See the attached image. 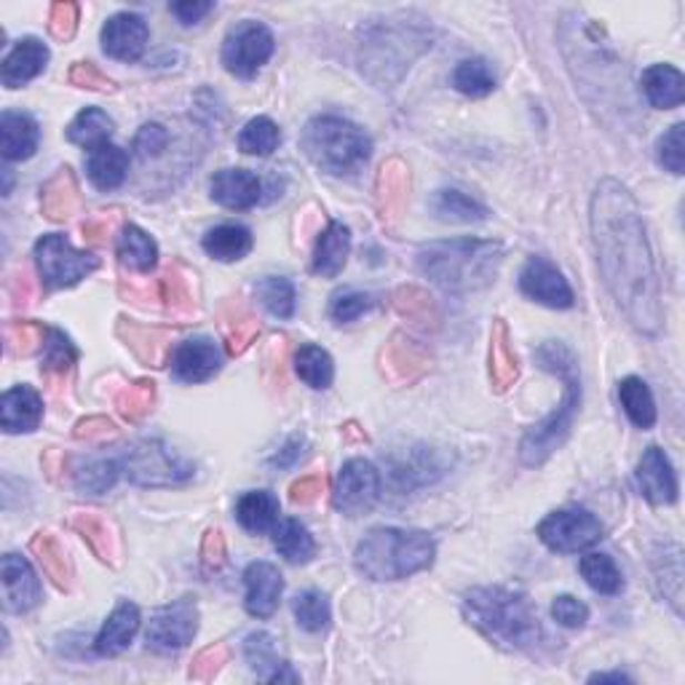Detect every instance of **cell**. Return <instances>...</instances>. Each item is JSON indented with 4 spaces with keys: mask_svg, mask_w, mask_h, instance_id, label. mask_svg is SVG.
I'll return each mask as SVG.
<instances>
[{
    "mask_svg": "<svg viewBox=\"0 0 685 685\" xmlns=\"http://www.w3.org/2000/svg\"><path fill=\"white\" fill-rule=\"evenodd\" d=\"M436 544L426 531L375 527L359 541L354 567L370 582H400L434 565Z\"/></svg>",
    "mask_w": 685,
    "mask_h": 685,
    "instance_id": "4",
    "label": "cell"
},
{
    "mask_svg": "<svg viewBox=\"0 0 685 685\" xmlns=\"http://www.w3.org/2000/svg\"><path fill=\"white\" fill-rule=\"evenodd\" d=\"M43 421V400L32 386H14L0 400V426L9 434H30Z\"/></svg>",
    "mask_w": 685,
    "mask_h": 685,
    "instance_id": "20",
    "label": "cell"
},
{
    "mask_svg": "<svg viewBox=\"0 0 685 685\" xmlns=\"http://www.w3.org/2000/svg\"><path fill=\"white\" fill-rule=\"evenodd\" d=\"M279 498L269 491H250L236 501V520L252 536H263V533H273L279 525Z\"/></svg>",
    "mask_w": 685,
    "mask_h": 685,
    "instance_id": "27",
    "label": "cell"
},
{
    "mask_svg": "<svg viewBox=\"0 0 685 685\" xmlns=\"http://www.w3.org/2000/svg\"><path fill=\"white\" fill-rule=\"evenodd\" d=\"M578 571H582L584 582L595 592H600V595H618V592L624 590V576L622 571H618V565L613 563L611 554L603 552L584 554Z\"/></svg>",
    "mask_w": 685,
    "mask_h": 685,
    "instance_id": "36",
    "label": "cell"
},
{
    "mask_svg": "<svg viewBox=\"0 0 685 685\" xmlns=\"http://www.w3.org/2000/svg\"><path fill=\"white\" fill-rule=\"evenodd\" d=\"M590 683H629V677L622 675V672H597V675L590 677Z\"/></svg>",
    "mask_w": 685,
    "mask_h": 685,
    "instance_id": "61",
    "label": "cell"
},
{
    "mask_svg": "<svg viewBox=\"0 0 685 685\" xmlns=\"http://www.w3.org/2000/svg\"><path fill=\"white\" fill-rule=\"evenodd\" d=\"M225 658H228V648H225V645H214V648L201 651L199 658H195L191 675H193V677H201V681H206V677H212L214 672L223 667Z\"/></svg>",
    "mask_w": 685,
    "mask_h": 685,
    "instance_id": "54",
    "label": "cell"
},
{
    "mask_svg": "<svg viewBox=\"0 0 685 685\" xmlns=\"http://www.w3.org/2000/svg\"><path fill=\"white\" fill-rule=\"evenodd\" d=\"M351 254V231L338 220L319 233L313 246V273L324 279H335L345 269Z\"/></svg>",
    "mask_w": 685,
    "mask_h": 685,
    "instance_id": "24",
    "label": "cell"
},
{
    "mask_svg": "<svg viewBox=\"0 0 685 685\" xmlns=\"http://www.w3.org/2000/svg\"><path fill=\"white\" fill-rule=\"evenodd\" d=\"M292 613H295L298 626H303L305 632L316 635V632H324L332 622V611H330V600L324 592L319 590H305L292 600Z\"/></svg>",
    "mask_w": 685,
    "mask_h": 685,
    "instance_id": "40",
    "label": "cell"
},
{
    "mask_svg": "<svg viewBox=\"0 0 685 685\" xmlns=\"http://www.w3.org/2000/svg\"><path fill=\"white\" fill-rule=\"evenodd\" d=\"M209 195L225 209H252L263 199V182L246 169H220L209 182Z\"/></svg>",
    "mask_w": 685,
    "mask_h": 685,
    "instance_id": "19",
    "label": "cell"
},
{
    "mask_svg": "<svg viewBox=\"0 0 685 685\" xmlns=\"http://www.w3.org/2000/svg\"><path fill=\"white\" fill-rule=\"evenodd\" d=\"M273 49H276L273 32L263 22L244 19L225 36L223 64L231 75L241 78V81H252L273 57Z\"/></svg>",
    "mask_w": 685,
    "mask_h": 685,
    "instance_id": "9",
    "label": "cell"
},
{
    "mask_svg": "<svg viewBox=\"0 0 685 685\" xmlns=\"http://www.w3.org/2000/svg\"><path fill=\"white\" fill-rule=\"evenodd\" d=\"M214 3H206V0H182V3H172V14L180 19L185 28L191 24H199L206 14H212Z\"/></svg>",
    "mask_w": 685,
    "mask_h": 685,
    "instance_id": "55",
    "label": "cell"
},
{
    "mask_svg": "<svg viewBox=\"0 0 685 685\" xmlns=\"http://www.w3.org/2000/svg\"><path fill=\"white\" fill-rule=\"evenodd\" d=\"M225 544H223V533L220 531H209L204 538V560L209 565H220L223 563Z\"/></svg>",
    "mask_w": 685,
    "mask_h": 685,
    "instance_id": "58",
    "label": "cell"
},
{
    "mask_svg": "<svg viewBox=\"0 0 685 685\" xmlns=\"http://www.w3.org/2000/svg\"><path fill=\"white\" fill-rule=\"evenodd\" d=\"M592 239L605 286L629 324L643 335H658L664 324L662 284L654 265L641 206L629 188L603 180L590 206Z\"/></svg>",
    "mask_w": 685,
    "mask_h": 685,
    "instance_id": "1",
    "label": "cell"
},
{
    "mask_svg": "<svg viewBox=\"0 0 685 685\" xmlns=\"http://www.w3.org/2000/svg\"><path fill=\"white\" fill-rule=\"evenodd\" d=\"M538 538L546 550L557 554H576L595 546L603 538V522L586 508H560L541 520Z\"/></svg>",
    "mask_w": 685,
    "mask_h": 685,
    "instance_id": "10",
    "label": "cell"
},
{
    "mask_svg": "<svg viewBox=\"0 0 685 685\" xmlns=\"http://www.w3.org/2000/svg\"><path fill=\"white\" fill-rule=\"evenodd\" d=\"M618 402H622L626 417H629L637 429H643V432L654 429L656 402H654V394H651L648 383H645L643 377H637V375L624 377V381L618 383Z\"/></svg>",
    "mask_w": 685,
    "mask_h": 685,
    "instance_id": "33",
    "label": "cell"
},
{
    "mask_svg": "<svg viewBox=\"0 0 685 685\" xmlns=\"http://www.w3.org/2000/svg\"><path fill=\"white\" fill-rule=\"evenodd\" d=\"M453 87L461 91V94L472 97V100H480V97H487L495 91V75L491 70V64L480 57L474 60H463L459 62V68L453 70Z\"/></svg>",
    "mask_w": 685,
    "mask_h": 685,
    "instance_id": "42",
    "label": "cell"
},
{
    "mask_svg": "<svg viewBox=\"0 0 685 685\" xmlns=\"http://www.w3.org/2000/svg\"><path fill=\"white\" fill-rule=\"evenodd\" d=\"M244 586H246V597H244V608L254 618H271L279 608V600H282L284 592V578L279 573L276 565L271 563H252L246 565L244 571Z\"/></svg>",
    "mask_w": 685,
    "mask_h": 685,
    "instance_id": "18",
    "label": "cell"
},
{
    "mask_svg": "<svg viewBox=\"0 0 685 685\" xmlns=\"http://www.w3.org/2000/svg\"><path fill=\"white\" fill-rule=\"evenodd\" d=\"M32 552L41 557L43 571L49 573L51 578H54L57 586H64L70 578L68 571V560H64V552L60 550V544H57L54 536H49V533H38L36 538H32Z\"/></svg>",
    "mask_w": 685,
    "mask_h": 685,
    "instance_id": "45",
    "label": "cell"
},
{
    "mask_svg": "<svg viewBox=\"0 0 685 685\" xmlns=\"http://www.w3.org/2000/svg\"><path fill=\"white\" fill-rule=\"evenodd\" d=\"M300 440H292V442H286V447L284 450H279V455L276 459H273L271 463L273 466H292V463H295L298 459H300Z\"/></svg>",
    "mask_w": 685,
    "mask_h": 685,
    "instance_id": "60",
    "label": "cell"
},
{
    "mask_svg": "<svg viewBox=\"0 0 685 685\" xmlns=\"http://www.w3.org/2000/svg\"><path fill=\"white\" fill-rule=\"evenodd\" d=\"M121 472H123L121 459H94L75 472V487L81 493L102 495L115 485Z\"/></svg>",
    "mask_w": 685,
    "mask_h": 685,
    "instance_id": "43",
    "label": "cell"
},
{
    "mask_svg": "<svg viewBox=\"0 0 685 685\" xmlns=\"http://www.w3.org/2000/svg\"><path fill=\"white\" fill-rule=\"evenodd\" d=\"M113 228H115V223H113V218H94V220H89V223H83V233H87V239L91 241V244H100V241H104V236H108V233H113Z\"/></svg>",
    "mask_w": 685,
    "mask_h": 685,
    "instance_id": "59",
    "label": "cell"
},
{
    "mask_svg": "<svg viewBox=\"0 0 685 685\" xmlns=\"http://www.w3.org/2000/svg\"><path fill=\"white\" fill-rule=\"evenodd\" d=\"M295 373L305 386L324 391L335 381V364H332V356L322 345L305 343L300 345V351L295 354Z\"/></svg>",
    "mask_w": 685,
    "mask_h": 685,
    "instance_id": "35",
    "label": "cell"
},
{
    "mask_svg": "<svg viewBox=\"0 0 685 685\" xmlns=\"http://www.w3.org/2000/svg\"><path fill=\"white\" fill-rule=\"evenodd\" d=\"M254 295H258L263 309L276 319H292L298 309V292L295 284L284 276H265L254 284Z\"/></svg>",
    "mask_w": 685,
    "mask_h": 685,
    "instance_id": "37",
    "label": "cell"
},
{
    "mask_svg": "<svg viewBox=\"0 0 685 685\" xmlns=\"http://www.w3.org/2000/svg\"><path fill=\"white\" fill-rule=\"evenodd\" d=\"M153 396H155L153 383L140 381V383H134V386H129L119 396V410L123 413V417L137 421V417H142L148 413L150 404H153Z\"/></svg>",
    "mask_w": 685,
    "mask_h": 685,
    "instance_id": "49",
    "label": "cell"
},
{
    "mask_svg": "<svg viewBox=\"0 0 685 685\" xmlns=\"http://www.w3.org/2000/svg\"><path fill=\"white\" fill-rule=\"evenodd\" d=\"M491 343H493L491 345V377L495 381V389L504 391L517 381L520 367H517V356H514V351H512V343H508V330L501 319H498V324H495Z\"/></svg>",
    "mask_w": 685,
    "mask_h": 685,
    "instance_id": "39",
    "label": "cell"
},
{
    "mask_svg": "<svg viewBox=\"0 0 685 685\" xmlns=\"http://www.w3.org/2000/svg\"><path fill=\"white\" fill-rule=\"evenodd\" d=\"M244 656L250 662V667L258 672L263 681L269 683H298L300 677L290 669V664L284 658L276 656V643L269 632H252L244 641Z\"/></svg>",
    "mask_w": 685,
    "mask_h": 685,
    "instance_id": "25",
    "label": "cell"
},
{
    "mask_svg": "<svg viewBox=\"0 0 685 685\" xmlns=\"http://www.w3.org/2000/svg\"><path fill=\"white\" fill-rule=\"evenodd\" d=\"M469 624L477 626L487 641L506 651H538L544 626L533 600L506 586H477L463 597Z\"/></svg>",
    "mask_w": 685,
    "mask_h": 685,
    "instance_id": "2",
    "label": "cell"
},
{
    "mask_svg": "<svg viewBox=\"0 0 685 685\" xmlns=\"http://www.w3.org/2000/svg\"><path fill=\"white\" fill-rule=\"evenodd\" d=\"M223 370V349L212 338H188L172 351V377L180 383H206Z\"/></svg>",
    "mask_w": 685,
    "mask_h": 685,
    "instance_id": "14",
    "label": "cell"
},
{
    "mask_svg": "<svg viewBox=\"0 0 685 685\" xmlns=\"http://www.w3.org/2000/svg\"><path fill=\"white\" fill-rule=\"evenodd\" d=\"M115 254H119L121 265H127L129 271L148 273L159 263V244L142 228L123 225L119 241H115Z\"/></svg>",
    "mask_w": 685,
    "mask_h": 685,
    "instance_id": "30",
    "label": "cell"
},
{
    "mask_svg": "<svg viewBox=\"0 0 685 685\" xmlns=\"http://www.w3.org/2000/svg\"><path fill=\"white\" fill-rule=\"evenodd\" d=\"M129 172V153L113 142L89 150L87 155V174L100 191H115L127 180Z\"/></svg>",
    "mask_w": 685,
    "mask_h": 685,
    "instance_id": "26",
    "label": "cell"
},
{
    "mask_svg": "<svg viewBox=\"0 0 685 685\" xmlns=\"http://www.w3.org/2000/svg\"><path fill=\"white\" fill-rule=\"evenodd\" d=\"M658 164H662L672 174L685 172V123H675L669 127V132L658 137L656 145Z\"/></svg>",
    "mask_w": 685,
    "mask_h": 685,
    "instance_id": "46",
    "label": "cell"
},
{
    "mask_svg": "<svg viewBox=\"0 0 685 685\" xmlns=\"http://www.w3.org/2000/svg\"><path fill=\"white\" fill-rule=\"evenodd\" d=\"M538 362L544 370H552L554 375L563 377L565 400L544 423L533 426V432L525 434L520 445V461L525 466H541L550 455L565 442L571 423L576 417L578 402H582V381H578L576 356L565 349L563 343L550 341L538 349Z\"/></svg>",
    "mask_w": 685,
    "mask_h": 685,
    "instance_id": "5",
    "label": "cell"
},
{
    "mask_svg": "<svg viewBox=\"0 0 685 685\" xmlns=\"http://www.w3.org/2000/svg\"><path fill=\"white\" fill-rule=\"evenodd\" d=\"M373 305H375V300L373 295H367V292L343 290L332 298L330 316L335 319L338 324H349V322H356L359 316H364V313L373 309Z\"/></svg>",
    "mask_w": 685,
    "mask_h": 685,
    "instance_id": "47",
    "label": "cell"
},
{
    "mask_svg": "<svg viewBox=\"0 0 685 685\" xmlns=\"http://www.w3.org/2000/svg\"><path fill=\"white\" fill-rule=\"evenodd\" d=\"M504 246L498 241L453 239L432 241L417 250V271L445 292L482 290L495 279Z\"/></svg>",
    "mask_w": 685,
    "mask_h": 685,
    "instance_id": "3",
    "label": "cell"
},
{
    "mask_svg": "<svg viewBox=\"0 0 685 685\" xmlns=\"http://www.w3.org/2000/svg\"><path fill=\"white\" fill-rule=\"evenodd\" d=\"M113 434L115 426L110 421H104V417H89V421H83L75 432V436H89V440H102V436H113Z\"/></svg>",
    "mask_w": 685,
    "mask_h": 685,
    "instance_id": "57",
    "label": "cell"
},
{
    "mask_svg": "<svg viewBox=\"0 0 685 685\" xmlns=\"http://www.w3.org/2000/svg\"><path fill=\"white\" fill-rule=\"evenodd\" d=\"M432 212L436 220L442 223H482L487 220V206L480 204L477 199H472L469 193L455 191V188H442V191L434 193L432 199Z\"/></svg>",
    "mask_w": 685,
    "mask_h": 685,
    "instance_id": "31",
    "label": "cell"
},
{
    "mask_svg": "<svg viewBox=\"0 0 685 685\" xmlns=\"http://www.w3.org/2000/svg\"><path fill=\"white\" fill-rule=\"evenodd\" d=\"M377 498H381V472L364 459H351L343 463L341 474H338L335 495L332 504L345 517H362V514L373 512Z\"/></svg>",
    "mask_w": 685,
    "mask_h": 685,
    "instance_id": "12",
    "label": "cell"
},
{
    "mask_svg": "<svg viewBox=\"0 0 685 685\" xmlns=\"http://www.w3.org/2000/svg\"><path fill=\"white\" fill-rule=\"evenodd\" d=\"M637 491L643 493V498L654 506H669L677 501V474L672 469V463L667 459L662 447L651 445L643 453L641 463H637L635 472Z\"/></svg>",
    "mask_w": 685,
    "mask_h": 685,
    "instance_id": "15",
    "label": "cell"
},
{
    "mask_svg": "<svg viewBox=\"0 0 685 685\" xmlns=\"http://www.w3.org/2000/svg\"><path fill=\"white\" fill-rule=\"evenodd\" d=\"M49 64V46L38 38H22L0 68V81L6 89H19L38 78Z\"/></svg>",
    "mask_w": 685,
    "mask_h": 685,
    "instance_id": "21",
    "label": "cell"
},
{
    "mask_svg": "<svg viewBox=\"0 0 685 685\" xmlns=\"http://www.w3.org/2000/svg\"><path fill=\"white\" fill-rule=\"evenodd\" d=\"M195 632H199V605L191 597H182L150 616L145 643L155 654H178L193 643Z\"/></svg>",
    "mask_w": 685,
    "mask_h": 685,
    "instance_id": "11",
    "label": "cell"
},
{
    "mask_svg": "<svg viewBox=\"0 0 685 685\" xmlns=\"http://www.w3.org/2000/svg\"><path fill=\"white\" fill-rule=\"evenodd\" d=\"M322 491H324L322 477H303L292 485V501H295V504H311V501L319 498V493Z\"/></svg>",
    "mask_w": 685,
    "mask_h": 685,
    "instance_id": "56",
    "label": "cell"
},
{
    "mask_svg": "<svg viewBox=\"0 0 685 685\" xmlns=\"http://www.w3.org/2000/svg\"><path fill=\"white\" fill-rule=\"evenodd\" d=\"M3 600H6V611L9 613H28L41 603L43 590H41V578L38 573L32 571L30 560L22 557V554H6L3 557Z\"/></svg>",
    "mask_w": 685,
    "mask_h": 685,
    "instance_id": "17",
    "label": "cell"
},
{
    "mask_svg": "<svg viewBox=\"0 0 685 685\" xmlns=\"http://www.w3.org/2000/svg\"><path fill=\"white\" fill-rule=\"evenodd\" d=\"M150 30L148 22L140 14H121L110 17L102 28V49L104 54L119 62H137L145 54Z\"/></svg>",
    "mask_w": 685,
    "mask_h": 685,
    "instance_id": "16",
    "label": "cell"
},
{
    "mask_svg": "<svg viewBox=\"0 0 685 685\" xmlns=\"http://www.w3.org/2000/svg\"><path fill=\"white\" fill-rule=\"evenodd\" d=\"M137 629H140V608L129 600H121L115 611L110 613L108 622L102 624L100 635L94 641L97 656H119L134 641Z\"/></svg>",
    "mask_w": 685,
    "mask_h": 685,
    "instance_id": "22",
    "label": "cell"
},
{
    "mask_svg": "<svg viewBox=\"0 0 685 685\" xmlns=\"http://www.w3.org/2000/svg\"><path fill=\"white\" fill-rule=\"evenodd\" d=\"M520 290L522 295L531 298L533 303L546 305V309H573L576 295L571 284L563 276V271L546 258H531L525 269L520 271Z\"/></svg>",
    "mask_w": 685,
    "mask_h": 685,
    "instance_id": "13",
    "label": "cell"
},
{
    "mask_svg": "<svg viewBox=\"0 0 685 685\" xmlns=\"http://www.w3.org/2000/svg\"><path fill=\"white\" fill-rule=\"evenodd\" d=\"M252 231L244 225L236 223H225L212 228V231H206L204 241H201V246H204V252L212 260H220V263H236V260H244L246 254L252 252Z\"/></svg>",
    "mask_w": 685,
    "mask_h": 685,
    "instance_id": "29",
    "label": "cell"
},
{
    "mask_svg": "<svg viewBox=\"0 0 685 685\" xmlns=\"http://www.w3.org/2000/svg\"><path fill=\"white\" fill-rule=\"evenodd\" d=\"M113 132H115V123L108 113H104V110L87 108V110H81L73 121H70L68 140L73 142V145L94 150V148L104 145V142H110Z\"/></svg>",
    "mask_w": 685,
    "mask_h": 685,
    "instance_id": "34",
    "label": "cell"
},
{
    "mask_svg": "<svg viewBox=\"0 0 685 685\" xmlns=\"http://www.w3.org/2000/svg\"><path fill=\"white\" fill-rule=\"evenodd\" d=\"M75 22H78V6L75 3H57L54 9H51L49 30H51V36L60 38V41H68V38H73Z\"/></svg>",
    "mask_w": 685,
    "mask_h": 685,
    "instance_id": "52",
    "label": "cell"
},
{
    "mask_svg": "<svg viewBox=\"0 0 685 685\" xmlns=\"http://www.w3.org/2000/svg\"><path fill=\"white\" fill-rule=\"evenodd\" d=\"M279 145H282V129L269 115L246 121L239 132V148L246 155H271Z\"/></svg>",
    "mask_w": 685,
    "mask_h": 685,
    "instance_id": "41",
    "label": "cell"
},
{
    "mask_svg": "<svg viewBox=\"0 0 685 685\" xmlns=\"http://www.w3.org/2000/svg\"><path fill=\"white\" fill-rule=\"evenodd\" d=\"M70 81H73L75 87H81V89H97V91L113 89V83H110L108 78H104L91 62H78L75 68L70 70Z\"/></svg>",
    "mask_w": 685,
    "mask_h": 685,
    "instance_id": "53",
    "label": "cell"
},
{
    "mask_svg": "<svg viewBox=\"0 0 685 685\" xmlns=\"http://www.w3.org/2000/svg\"><path fill=\"white\" fill-rule=\"evenodd\" d=\"M169 145V132L161 123H145L134 137V153L140 159H155Z\"/></svg>",
    "mask_w": 685,
    "mask_h": 685,
    "instance_id": "51",
    "label": "cell"
},
{
    "mask_svg": "<svg viewBox=\"0 0 685 685\" xmlns=\"http://www.w3.org/2000/svg\"><path fill=\"white\" fill-rule=\"evenodd\" d=\"M41 349H43L41 370L46 373V377H54V375L64 377L70 373V367L75 364L78 354H75L73 343H70L60 330L46 328V338H43Z\"/></svg>",
    "mask_w": 685,
    "mask_h": 685,
    "instance_id": "44",
    "label": "cell"
},
{
    "mask_svg": "<svg viewBox=\"0 0 685 685\" xmlns=\"http://www.w3.org/2000/svg\"><path fill=\"white\" fill-rule=\"evenodd\" d=\"M38 140H41V129L32 115L14 113L6 110L0 119V150H3L6 161H28L36 155Z\"/></svg>",
    "mask_w": 685,
    "mask_h": 685,
    "instance_id": "23",
    "label": "cell"
},
{
    "mask_svg": "<svg viewBox=\"0 0 685 685\" xmlns=\"http://www.w3.org/2000/svg\"><path fill=\"white\" fill-rule=\"evenodd\" d=\"M273 546L292 565H305L316 557V541L300 520H279L273 527Z\"/></svg>",
    "mask_w": 685,
    "mask_h": 685,
    "instance_id": "32",
    "label": "cell"
},
{
    "mask_svg": "<svg viewBox=\"0 0 685 685\" xmlns=\"http://www.w3.org/2000/svg\"><path fill=\"white\" fill-rule=\"evenodd\" d=\"M38 273L51 290H64L87 279L100 269V258L91 252H78L62 233H46L36 241Z\"/></svg>",
    "mask_w": 685,
    "mask_h": 685,
    "instance_id": "8",
    "label": "cell"
},
{
    "mask_svg": "<svg viewBox=\"0 0 685 685\" xmlns=\"http://www.w3.org/2000/svg\"><path fill=\"white\" fill-rule=\"evenodd\" d=\"M43 212L51 220H64L78 206V188L70 169H60L49 182H46L43 193Z\"/></svg>",
    "mask_w": 685,
    "mask_h": 685,
    "instance_id": "38",
    "label": "cell"
},
{
    "mask_svg": "<svg viewBox=\"0 0 685 685\" xmlns=\"http://www.w3.org/2000/svg\"><path fill=\"white\" fill-rule=\"evenodd\" d=\"M552 618L565 629H582L590 622V608L573 595H560L552 603Z\"/></svg>",
    "mask_w": 685,
    "mask_h": 685,
    "instance_id": "50",
    "label": "cell"
},
{
    "mask_svg": "<svg viewBox=\"0 0 685 685\" xmlns=\"http://www.w3.org/2000/svg\"><path fill=\"white\" fill-rule=\"evenodd\" d=\"M311 164L332 178L356 174L373 155V140L354 121L341 115H316L305 123L300 137Z\"/></svg>",
    "mask_w": 685,
    "mask_h": 685,
    "instance_id": "6",
    "label": "cell"
},
{
    "mask_svg": "<svg viewBox=\"0 0 685 685\" xmlns=\"http://www.w3.org/2000/svg\"><path fill=\"white\" fill-rule=\"evenodd\" d=\"M73 525L83 533V538L89 541L91 550L100 554L102 560L113 557V546H110V527L102 517H94V514H81V517L73 520Z\"/></svg>",
    "mask_w": 685,
    "mask_h": 685,
    "instance_id": "48",
    "label": "cell"
},
{
    "mask_svg": "<svg viewBox=\"0 0 685 685\" xmlns=\"http://www.w3.org/2000/svg\"><path fill=\"white\" fill-rule=\"evenodd\" d=\"M123 474L142 487H172L193 480L195 469L167 442L142 440L123 455Z\"/></svg>",
    "mask_w": 685,
    "mask_h": 685,
    "instance_id": "7",
    "label": "cell"
},
{
    "mask_svg": "<svg viewBox=\"0 0 685 685\" xmlns=\"http://www.w3.org/2000/svg\"><path fill=\"white\" fill-rule=\"evenodd\" d=\"M641 83L648 102L658 110H672L685 100V78L672 64H651L648 70H643Z\"/></svg>",
    "mask_w": 685,
    "mask_h": 685,
    "instance_id": "28",
    "label": "cell"
}]
</instances>
